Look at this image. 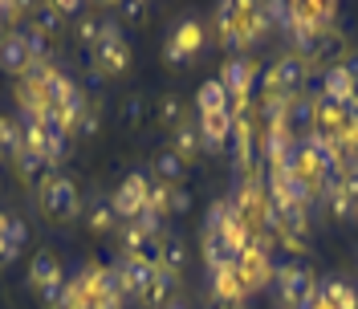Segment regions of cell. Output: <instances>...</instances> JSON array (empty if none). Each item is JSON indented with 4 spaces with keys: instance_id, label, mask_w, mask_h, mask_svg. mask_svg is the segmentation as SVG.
Here are the masks:
<instances>
[{
    "instance_id": "obj_1",
    "label": "cell",
    "mask_w": 358,
    "mask_h": 309,
    "mask_svg": "<svg viewBox=\"0 0 358 309\" xmlns=\"http://www.w3.org/2000/svg\"><path fill=\"white\" fill-rule=\"evenodd\" d=\"M273 289L285 309H313L317 306V277L306 261H285L273 273Z\"/></svg>"
},
{
    "instance_id": "obj_2",
    "label": "cell",
    "mask_w": 358,
    "mask_h": 309,
    "mask_svg": "<svg viewBox=\"0 0 358 309\" xmlns=\"http://www.w3.org/2000/svg\"><path fill=\"white\" fill-rule=\"evenodd\" d=\"M37 203L53 224H73L82 216V196H78V183L69 175H45L37 183Z\"/></svg>"
},
{
    "instance_id": "obj_3",
    "label": "cell",
    "mask_w": 358,
    "mask_h": 309,
    "mask_svg": "<svg viewBox=\"0 0 358 309\" xmlns=\"http://www.w3.org/2000/svg\"><path fill=\"white\" fill-rule=\"evenodd\" d=\"M94 53V73L98 78H118L122 69L131 66V45L118 21H102V41L90 49Z\"/></svg>"
},
{
    "instance_id": "obj_4",
    "label": "cell",
    "mask_w": 358,
    "mask_h": 309,
    "mask_svg": "<svg viewBox=\"0 0 358 309\" xmlns=\"http://www.w3.org/2000/svg\"><path fill=\"white\" fill-rule=\"evenodd\" d=\"M310 62L301 53L285 49L273 66L265 69V94H301V86L310 82Z\"/></svg>"
},
{
    "instance_id": "obj_5",
    "label": "cell",
    "mask_w": 358,
    "mask_h": 309,
    "mask_svg": "<svg viewBox=\"0 0 358 309\" xmlns=\"http://www.w3.org/2000/svg\"><path fill=\"white\" fill-rule=\"evenodd\" d=\"M147 192H151V179L143 175V171H131V175H122V183L114 187V196H110V208H114V216L122 224H131L143 208H147Z\"/></svg>"
},
{
    "instance_id": "obj_6",
    "label": "cell",
    "mask_w": 358,
    "mask_h": 309,
    "mask_svg": "<svg viewBox=\"0 0 358 309\" xmlns=\"http://www.w3.org/2000/svg\"><path fill=\"white\" fill-rule=\"evenodd\" d=\"M252 78H257V69L248 62L245 53H232L220 69V86L228 89V98H232V114H245V102H248V86H252Z\"/></svg>"
},
{
    "instance_id": "obj_7",
    "label": "cell",
    "mask_w": 358,
    "mask_h": 309,
    "mask_svg": "<svg viewBox=\"0 0 358 309\" xmlns=\"http://www.w3.org/2000/svg\"><path fill=\"white\" fill-rule=\"evenodd\" d=\"M313 122H317V102H313V94H293L289 106H285V131L293 134V138H306V134H313Z\"/></svg>"
},
{
    "instance_id": "obj_8",
    "label": "cell",
    "mask_w": 358,
    "mask_h": 309,
    "mask_svg": "<svg viewBox=\"0 0 358 309\" xmlns=\"http://www.w3.org/2000/svg\"><path fill=\"white\" fill-rule=\"evenodd\" d=\"M317 199L330 208L334 220H350V216H355V203H358V199L350 196V187H346L338 175H326L322 183H317Z\"/></svg>"
},
{
    "instance_id": "obj_9",
    "label": "cell",
    "mask_w": 358,
    "mask_h": 309,
    "mask_svg": "<svg viewBox=\"0 0 358 309\" xmlns=\"http://www.w3.org/2000/svg\"><path fill=\"white\" fill-rule=\"evenodd\" d=\"M118 281H122V297H143V289L151 285V277H155V265H147V261H138V257H122L118 265Z\"/></svg>"
},
{
    "instance_id": "obj_10",
    "label": "cell",
    "mask_w": 358,
    "mask_h": 309,
    "mask_svg": "<svg viewBox=\"0 0 358 309\" xmlns=\"http://www.w3.org/2000/svg\"><path fill=\"white\" fill-rule=\"evenodd\" d=\"M317 98H330V102H338V106H350V89H355V78L346 73L342 66H330L322 69V78H317Z\"/></svg>"
},
{
    "instance_id": "obj_11",
    "label": "cell",
    "mask_w": 358,
    "mask_h": 309,
    "mask_svg": "<svg viewBox=\"0 0 358 309\" xmlns=\"http://www.w3.org/2000/svg\"><path fill=\"white\" fill-rule=\"evenodd\" d=\"M212 293H216V301H220V306H236V301H245L248 289H245L241 268H236V265L216 268V273H212Z\"/></svg>"
},
{
    "instance_id": "obj_12",
    "label": "cell",
    "mask_w": 358,
    "mask_h": 309,
    "mask_svg": "<svg viewBox=\"0 0 358 309\" xmlns=\"http://www.w3.org/2000/svg\"><path fill=\"white\" fill-rule=\"evenodd\" d=\"M196 127H200L203 151H220L224 143L232 138V110L228 114H203V118H196Z\"/></svg>"
},
{
    "instance_id": "obj_13",
    "label": "cell",
    "mask_w": 358,
    "mask_h": 309,
    "mask_svg": "<svg viewBox=\"0 0 358 309\" xmlns=\"http://www.w3.org/2000/svg\"><path fill=\"white\" fill-rule=\"evenodd\" d=\"M176 293H179V277L176 273H167V268H155V277H151V285L143 289V306L147 309H163V306H171L176 301Z\"/></svg>"
},
{
    "instance_id": "obj_14",
    "label": "cell",
    "mask_w": 358,
    "mask_h": 309,
    "mask_svg": "<svg viewBox=\"0 0 358 309\" xmlns=\"http://www.w3.org/2000/svg\"><path fill=\"white\" fill-rule=\"evenodd\" d=\"M29 66H33V57H29V45H24L21 29L17 33H8L4 41H0V69L4 73H29Z\"/></svg>"
},
{
    "instance_id": "obj_15",
    "label": "cell",
    "mask_w": 358,
    "mask_h": 309,
    "mask_svg": "<svg viewBox=\"0 0 358 309\" xmlns=\"http://www.w3.org/2000/svg\"><path fill=\"white\" fill-rule=\"evenodd\" d=\"M317 301L330 309H358V293L350 281H342V277H326V281H317Z\"/></svg>"
},
{
    "instance_id": "obj_16",
    "label": "cell",
    "mask_w": 358,
    "mask_h": 309,
    "mask_svg": "<svg viewBox=\"0 0 358 309\" xmlns=\"http://www.w3.org/2000/svg\"><path fill=\"white\" fill-rule=\"evenodd\" d=\"M167 45H171V49H179L187 62H196V57H200V49H203V24L192 21V17H187V21H179Z\"/></svg>"
},
{
    "instance_id": "obj_17",
    "label": "cell",
    "mask_w": 358,
    "mask_h": 309,
    "mask_svg": "<svg viewBox=\"0 0 358 309\" xmlns=\"http://www.w3.org/2000/svg\"><path fill=\"white\" fill-rule=\"evenodd\" d=\"M57 281H66V273H62V265H57V257H53V252H37L33 265H29V285L41 293V289L57 285Z\"/></svg>"
},
{
    "instance_id": "obj_18",
    "label": "cell",
    "mask_w": 358,
    "mask_h": 309,
    "mask_svg": "<svg viewBox=\"0 0 358 309\" xmlns=\"http://www.w3.org/2000/svg\"><path fill=\"white\" fill-rule=\"evenodd\" d=\"M183 265H187V244H183V236L179 232H163L159 236V268H167V273H183Z\"/></svg>"
},
{
    "instance_id": "obj_19",
    "label": "cell",
    "mask_w": 358,
    "mask_h": 309,
    "mask_svg": "<svg viewBox=\"0 0 358 309\" xmlns=\"http://www.w3.org/2000/svg\"><path fill=\"white\" fill-rule=\"evenodd\" d=\"M346 53H350V49H346V37H342V33H338V29H330V33H322V41H317V49H313V57H310V66L313 62H317V66H342V62H346Z\"/></svg>"
},
{
    "instance_id": "obj_20",
    "label": "cell",
    "mask_w": 358,
    "mask_h": 309,
    "mask_svg": "<svg viewBox=\"0 0 358 309\" xmlns=\"http://www.w3.org/2000/svg\"><path fill=\"white\" fill-rule=\"evenodd\" d=\"M155 175H159L163 187H183V179H187V163H183L171 147H163V151L155 154Z\"/></svg>"
},
{
    "instance_id": "obj_21",
    "label": "cell",
    "mask_w": 358,
    "mask_h": 309,
    "mask_svg": "<svg viewBox=\"0 0 358 309\" xmlns=\"http://www.w3.org/2000/svg\"><path fill=\"white\" fill-rule=\"evenodd\" d=\"M171 151H176L183 163H192V159L203 151V147H200V127H196L192 118H187V122H179L176 131H171Z\"/></svg>"
},
{
    "instance_id": "obj_22",
    "label": "cell",
    "mask_w": 358,
    "mask_h": 309,
    "mask_svg": "<svg viewBox=\"0 0 358 309\" xmlns=\"http://www.w3.org/2000/svg\"><path fill=\"white\" fill-rule=\"evenodd\" d=\"M196 110H200V118L203 114H228V89L220 86V78H212L196 89Z\"/></svg>"
},
{
    "instance_id": "obj_23",
    "label": "cell",
    "mask_w": 358,
    "mask_h": 309,
    "mask_svg": "<svg viewBox=\"0 0 358 309\" xmlns=\"http://www.w3.org/2000/svg\"><path fill=\"white\" fill-rule=\"evenodd\" d=\"M252 151H257V147H252V127H248V118L245 114H232V154H236V163H241V167H252Z\"/></svg>"
},
{
    "instance_id": "obj_24",
    "label": "cell",
    "mask_w": 358,
    "mask_h": 309,
    "mask_svg": "<svg viewBox=\"0 0 358 309\" xmlns=\"http://www.w3.org/2000/svg\"><path fill=\"white\" fill-rule=\"evenodd\" d=\"M86 228L90 232H110V228H118V216H114L110 208V196H94V203L86 208Z\"/></svg>"
},
{
    "instance_id": "obj_25",
    "label": "cell",
    "mask_w": 358,
    "mask_h": 309,
    "mask_svg": "<svg viewBox=\"0 0 358 309\" xmlns=\"http://www.w3.org/2000/svg\"><path fill=\"white\" fill-rule=\"evenodd\" d=\"M41 89H45V102H49V106H62V102H66L78 86H73V78H69V73H62V69L53 66L49 73H45Z\"/></svg>"
},
{
    "instance_id": "obj_26",
    "label": "cell",
    "mask_w": 358,
    "mask_h": 309,
    "mask_svg": "<svg viewBox=\"0 0 358 309\" xmlns=\"http://www.w3.org/2000/svg\"><path fill=\"white\" fill-rule=\"evenodd\" d=\"M155 118L163 122V127H171V131H176L179 122H187V106H183V98H179V94H159Z\"/></svg>"
},
{
    "instance_id": "obj_27",
    "label": "cell",
    "mask_w": 358,
    "mask_h": 309,
    "mask_svg": "<svg viewBox=\"0 0 358 309\" xmlns=\"http://www.w3.org/2000/svg\"><path fill=\"white\" fill-rule=\"evenodd\" d=\"M21 37H24V45H29V57H33V62H49V57H53V37L37 33L33 24H24Z\"/></svg>"
},
{
    "instance_id": "obj_28",
    "label": "cell",
    "mask_w": 358,
    "mask_h": 309,
    "mask_svg": "<svg viewBox=\"0 0 358 309\" xmlns=\"http://www.w3.org/2000/svg\"><path fill=\"white\" fill-rule=\"evenodd\" d=\"M13 163H17V175H21V179H37L45 167H49V163H45V154L41 151H29V147L13 154Z\"/></svg>"
},
{
    "instance_id": "obj_29",
    "label": "cell",
    "mask_w": 358,
    "mask_h": 309,
    "mask_svg": "<svg viewBox=\"0 0 358 309\" xmlns=\"http://www.w3.org/2000/svg\"><path fill=\"white\" fill-rule=\"evenodd\" d=\"M73 37L86 45V49H94V45L102 41V21H98V17H90V13H82V17L73 21Z\"/></svg>"
},
{
    "instance_id": "obj_30",
    "label": "cell",
    "mask_w": 358,
    "mask_h": 309,
    "mask_svg": "<svg viewBox=\"0 0 358 309\" xmlns=\"http://www.w3.org/2000/svg\"><path fill=\"white\" fill-rule=\"evenodd\" d=\"M33 29H37V33H45V37H53V33H57V29H62V13H57V8H53V4H41V8H33Z\"/></svg>"
},
{
    "instance_id": "obj_31",
    "label": "cell",
    "mask_w": 358,
    "mask_h": 309,
    "mask_svg": "<svg viewBox=\"0 0 358 309\" xmlns=\"http://www.w3.org/2000/svg\"><path fill=\"white\" fill-rule=\"evenodd\" d=\"M17 151H24L21 127H17L13 118H4V114H0V154H17Z\"/></svg>"
},
{
    "instance_id": "obj_32",
    "label": "cell",
    "mask_w": 358,
    "mask_h": 309,
    "mask_svg": "<svg viewBox=\"0 0 358 309\" xmlns=\"http://www.w3.org/2000/svg\"><path fill=\"white\" fill-rule=\"evenodd\" d=\"M143 118H147V98H143V94H127V98H122V122H127V127H143Z\"/></svg>"
},
{
    "instance_id": "obj_33",
    "label": "cell",
    "mask_w": 358,
    "mask_h": 309,
    "mask_svg": "<svg viewBox=\"0 0 358 309\" xmlns=\"http://www.w3.org/2000/svg\"><path fill=\"white\" fill-rule=\"evenodd\" d=\"M338 147L346 154H358V110L355 106H346V127L338 134Z\"/></svg>"
},
{
    "instance_id": "obj_34",
    "label": "cell",
    "mask_w": 358,
    "mask_h": 309,
    "mask_svg": "<svg viewBox=\"0 0 358 309\" xmlns=\"http://www.w3.org/2000/svg\"><path fill=\"white\" fill-rule=\"evenodd\" d=\"M131 224L143 232V236H147V240H159V236H163V216H159V212H151V208H143Z\"/></svg>"
},
{
    "instance_id": "obj_35",
    "label": "cell",
    "mask_w": 358,
    "mask_h": 309,
    "mask_svg": "<svg viewBox=\"0 0 358 309\" xmlns=\"http://www.w3.org/2000/svg\"><path fill=\"white\" fill-rule=\"evenodd\" d=\"M192 212V192L187 187H167V216H187Z\"/></svg>"
},
{
    "instance_id": "obj_36",
    "label": "cell",
    "mask_w": 358,
    "mask_h": 309,
    "mask_svg": "<svg viewBox=\"0 0 358 309\" xmlns=\"http://www.w3.org/2000/svg\"><path fill=\"white\" fill-rule=\"evenodd\" d=\"M4 240L13 244V248H24V240H29V224H24L21 216H8V224H4Z\"/></svg>"
},
{
    "instance_id": "obj_37",
    "label": "cell",
    "mask_w": 358,
    "mask_h": 309,
    "mask_svg": "<svg viewBox=\"0 0 358 309\" xmlns=\"http://www.w3.org/2000/svg\"><path fill=\"white\" fill-rule=\"evenodd\" d=\"M69 131L78 134V138H94V134L102 131V118H98V110H86L78 122H73V127H69Z\"/></svg>"
},
{
    "instance_id": "obj_38",
    "label": "cell",
    "mask_w": 358,
    "mask_h": 309,
    "mask_svg": "<svg viewBox=\"0 0 358 309\" xmlns=\"http://www.w3.org/2000/svg\"><path fill=\"white\" fill-rule=\"evenodd\" d=\"M66 293H69V285H66V281H57V285L41 289V301L49 309H62V306H66Z\"/></svg>"
},
{
    "instance_id": "obj_39",
    "label": "cell",
    "mask_w": 358,
    "mask_h": 309,
    "mask_svg": "<svg viewBox=\"0 0 358 309\" xmlns=\"http://www.w3.org/2000/svg\"><path fill=\"white\" fill-rule=\"evenodd\" d=\"M147 208L159 212V216H167V187H163V183H151V192H147Z\"/></svg>"
},
{
    "instance_id": "obj_40",
    "label": "cell",
    "mask_w": 358,
    "mask_h": 309,
    "mask_svg": "<svg viewBox=\"0 0 358 309\" xmlns=\"http://www.w3.org/2000/svg\"><path fill=\"white\" fill-rule=\"evenodd\" d=\"M118 13H122V17H127V21H143V17H147V4H143V0H127V4H122V8H118Z\"/></svg>"
},
{
    "instance_id": "obj_41",
    "label": "cell",
    "mask_w": 358,
    "mask_h": 309,
    "mask_svg": "<svg viewBox=\"0 0 358 309\" xmlns=\"http://www.w3.org/2000/svg\"><path fill=\"white\" fill-rule=\"evenodd\" d=\"M53 8H57V13H62V21H66V17H82V13H86V8H82V4H78V0H57V4H53Z\"/></svg>"
},
{
    "instance_id": "obj_42",
    "label": "cell",
    "mask_w": 358,
    "mask_h": 309,
    "mask_svg": "<svg viewBox=\"0 0 358 309\" xmlns=\"http://www.w3.org/2000/svg\"><path fill=\"white\" fill-rule=\"evenodd\" d=\"M17 257H21V248H13V244L0 236V268H8L13 261H17Z\"/></svg>"
},
{
    "instance_id": "obj_43",
    "label": "cell",
    "mask_w": 358,
    "mask_h": 309,
    "mask_svg": "<svg viewBox=\"0 0 358 309\" xmlns=\"http://www.w3.org/2000/svg\"><path fill=\"white\" fill-rule=\"evenodd\" d=\"M350 106L358 110V78H355V89H350Z\"/></svg>"
},
{
    "instance_id": "obj_44",
    "label": "cell",
    "mask_w": 358,
    "mask_h": 309,
    "mask_svg": "<svg viewBox=\"0 0 358 309\" xmlns=\"http://www.w3.org/2000/svg\"><path fill=\"white\" fill-rule=\"evenodd\" d=\"M163 309H187V306H183V301H179V297H176V301H171V306H163Z\"/></svg>"
},
{
    "instance_id": "obj_45",
    "label": "cell",
    "mask_w": 358,
    "mask_h": 309,
    "mask_svg": "<svg viewBox=\"0 0 358 309\" xmlns=\"http://www.w3.org/2000/svg\"><path fill=\"white\" fill-rule=\"evenodd\" d=\"M4 224H8V216H4V212H0V236H4Z\"/></svg>"
},
{
    "instance_id": "obj_46",
    "label": "cell",
    "mask_w": 358,
    "mask_h": 309,
    "mask_svg": "<svg viewBox=\"0 0 358 309\" xmlns=\"http://www.w3.org/2000/svg\"><path fill=\"white\" fill-rule=\"evenodd\" d=\"M220 309H248L245 301H236V306H220Z\"/></svg>"
},
{
    "instance_id": "obj_47",
    "label": "cell",
    "mask_w": 358,
    "mask_h": 309,
    "mask_svg": "<svg viewBox=\"0 0 358 309\" xmlns=\"http://www.w3.org/2000/svg\"><path fill=\"white\" fill-rule=\"evenodd\" d=\"M4 37H8V29H4V24H0V41H4Z\"/></svg>"
},
{
    "instance_id": "obj_48",
    "label": "cell",
    "mask_w": 358,
    "mask_h": 309,
    "mask_svg": "<svg viewBox=\"0 0 358 309\" xmlns=\"http://www.w3.org/2000/svg\"><path fill=\"white\" fill-rule=\"evenodd\" d=\"M313 309H330V306H322V301H317V306H313Z\"/></svg>"
},
{
    "instance_id": "obj_49",
    "label": "cell",
    "mask_w": 358,
    "mask_h": 309,
    "mask_svg": "<svg viewBox=\"0 0 358 309\" xmlns=\"http://www.w3.org/2000/svg\"><path fill=\"white\" fill-rule=\"evenodd\" d=\"M0 192H4V175H0Z\"/></svg>"
}]
</instances>
